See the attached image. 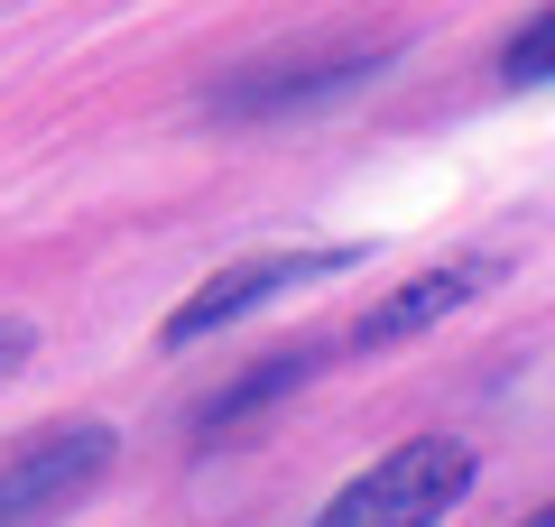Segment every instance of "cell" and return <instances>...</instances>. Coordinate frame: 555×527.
<instances>
[{"instance_id": "6da1fadb", "label": "cell", "mask_w": 555, "mask_h": 527, "mask_svg": "<svg viewBox=\"0 0 555 527\" xmlns=\"http://www.w3.org/2000/svg\"><path fill=\"white\" fill-rule=\"evenodd\" d=\"M473 472H481V453L463 435H416V445L379 453L371 472H352L315 509V527H444V509H463Z\"/></svg>"}, {"instance_id": "7a4b0ae2", "label": "cell", "mask_w": 555, "mask_h": 527, "mask_svg": "<svg viewBox=\"0 0 555 527\" xmlns=\"http://www.w3.org/2000/svg\"><path fill=\"white\" fill-rule=\"evenodd\" d=\"M361 259H371V241H334V250H250V259H232V269L204 278V287H195V296H185V306L158 324V343H167V351H195V343H214V333H232L241 314H259L269 296L315 287V278L361 269Z\"/></svg>"}, {"instance_id": "3957f363", "label": "cell", "mask_w": 555, "mask_h": 527, "mask_svg": "<svg viewBox=\"0 0 555 527\" xmlns=\"http://www.w3.org/2000/svg\"><path fill=\"white\" fill-rule=\"evenodd\" d=\"M112 463H120V435L102 416H75V426H47L28 445H10L0 453V527H38L47 509L83 500Z\"/></svg>"}, {"instance_id": "277c9868", "label": "cell", "mask_w": 555, "mask_h": 527, "mask_svg": "<svg viewBox=\"0 0 555 527\" xmlns=\"http://www.w3.org/2000/svg\"><path fill=\"white\" fill-rule=\"evenodd\" d=\"M491 287H500V250H463V259H444V269L408 278V287H389V296H379V306L352 324V343H361V351H379V343H416L426 324L463 314L473 296H491Z\"/></svg>"}, {"instance_id": "5b68a950", "label": "cell", "mask_w": 555, "mask_h": 527, "mask_svg": "<svg viewBox=\"0 0 555 527\" xmlns=\"http://www.w3.org/2000/svg\"><path fill=\"white\" fill-rule=\"evenodd\" d=\"M379 65H389V47H343V56H324V65H250L241 83H222V93H214V112H222V120L297 112V102H315V93H343V83L379 75Z\"/></svg>"}, {"instance_id": "8992f818", "label": "cell", "mask_w": 555, "mask_h": 527, "mask_svg": "<svg viewBox=\"0 0 555 527\" xmlns=\"http://www.w3.org/2000/svg\"><path fill=\"white\" fill-rule=\"evenodd\" d=\"M324 361H334V343H297V351H278L269 371H250V380H232L222 398H204V426H214V435H222V426H241V416H250V408H269L278 389H297V380H315Z\"/></svg>"}, {"instance_id": "52a82bcc", "label": "cell", "mask_w": 555, "mask_h": 527, "mask_svg": "<svg viewBox=\"0 0 555 527\" xmlns=\"http://www.w3.org/2000/svg\"><path fill=\"white\" fill-rule=\"evenodd\" d=\"M500 75H509V83H546V75H555V0L537 10L528 28H518V38H509V56H500Z\"/></svg>"}, {"instance_id": "ba28073f", "label": "cell", "mask_w": 555, "mask_h": 527, "mask_svg": "<svg viewBox=\"0 0 555 527\" xmlns=\"http://www.w3.org/2000/svg\"><path fill=\"white\" fill-rule=\"evenodd\" d=\"M28 351H38V324H28V314H0V380H20Z\"/></svg>"}, {"instance_id": "9c48e42d", "label": "cell", "mask_w": 555, "mask_h": 527, "mask_svg": "<svg viewBox=\"0 0 555 527\" xmlns=\"http://www.w3.org/2000/svg\"><path fill=\"white\" fill-rule=\"evenodd\" d=\"M518 527H555V500H546V509H537V518H518Z\"/></svg>"}]
</instances>
